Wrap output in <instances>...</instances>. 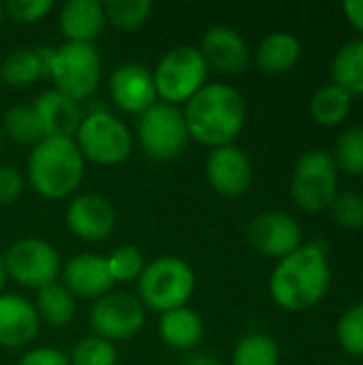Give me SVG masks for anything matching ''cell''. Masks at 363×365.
Returning <instances> with one entry per match:
<instances>
[{
    "mask_svg": "<svg viewBox=\"0 0 363 365\" xmlns=\"http://www.w3.org/2000/svg\"><path fill=\"white\" fill-rule=\"evenodd\" d=\"M0 21H2V4H0Z\"/></svg>",
    "mask_w": 363,
    "mask_h": 365,
    "instance_id": "42",
    "label": "cell"
},
{
    "mask_svg": "<svg viewBox=\"0 0 363 365\" xmlns=\"http://www.w3.org/2000/svg\"><path fill=\"white\" fill-rule=\"evenodd\" d=\"M51 9H53L51 0H9L6 2V11L11 13V17L24 24H34L43 19Z\"/></svg>",
    "mask_w": 363,
    "mask_h": 365,
    "instance_id": "35",
    "label": "cell"
},
{
    "mask_svg": "<svg viewBox=\"0 0 363 365\" xmlns=\"http://www.w3.org/2000/svg\"><path fill=\"white\" fill-rule=\"evenodd\" d=\"M182 113L188 137L210 148H223L231 145L244 128L246 103L235 88L208 83L186 101V109Z\"/></svg>",
    "mask_w": 363,
    "mask_h": 365,
    "instance_id": "1",
    "label": "cell"
},
{
    "mask_svg": "<svg viewBox=\"0 0 363 365\" xmlns=\"http://www.w3.org/2000/svg\"><path fill=\"white\" fill-rule=\"evenodd\" d=\"M71 365H116L118 351L109 340L103 338H83L77 342L71 355Z\"/></svg>",
    "mask_w": 363,
    "mask_h": 365,
    "instance_id": "33",
    "label": "cell"
},
{
    "mask_svg": "<svg viewBox=\"0 0 363 365\" xmlns=\"http://www.w3.org/2000/svg\"><path fill=\"white\" fill-rule=\"evenodd\" d=\"M53 47H21L11 51L0 68L4 83L13 88H26L41 77H49V60Z\"/></svg>",
    "mask_w": 363,
    "mask_h": 365,
    "instance_id": "21",
    "label": "cell"
},
{
    "mask_svg": "<svg viewBox=\"0 0 363 365\" xmlns=\"http://www.w3.org/2000/svg\"><path fill=\"white\" fill-rule=\"evenodd\" d=\"M107 265H109V272H111L113 282H131V280H137L141 276L143 267H145L143 255L135 246L116 248L107 257Z\"/></svg>",
    "mask_w": 363,
    "mask_h": 365,
    "instance_id": "34",
    "label": "cell"
},
{
    "mask_svg": "<svg viewBox=\"0 0 363 365\" xmlns=\"http://www.w3.org/2000/svg\"><path fill=\"white\" fill-rule=\"evenodd\" d=\"M36 308L17 295H0V346L21 349L39 334Z\"/></svg>",
    "mask_w": 363,
    "mask_h": 365,
    "instance_id": "18",
    "label": "cell"
},
{
    "mask_svg": "<svg viewBox=\"0 0 363 365\" xmlns=\"http://www.w3.org/2000/svg\"><path fill=\"white\" fill-rule=\"evenodd\" d=\"M139 141L143 152L154 160L175 158L188 141L184 113L175 105L154 103L148 111L141 113Z\"/></svg>",
    "mask_w": 363,
    "mask_h": 365,
    "instance_id": "9",
    "label": "cell"
},
{
    "mask_svg": "<svg viewBox=\"0 0 363 365\" xmlns=\"http://www.w3.org/2000/svg\"><path fill=\"white\" fill-rule=\"evenodd\" d=\"M201 56L208 62V66H214L216 71L225 75H240L246 71L250 53L248 45L242 38V34L227 26H214L203 34L201 41Z\"/></svg>",
    "mask_w": 363,
    "mask_h": 365,
    "instance_id": "15",
    "label": "cell"
},
{
    "mask_svg": "<svg viewBox=\"0 0 363 365\" xmlns=\"http://www.w3.org/2000/svg\"><path fill=\"white\" fill-rule=\"evenodd\" d=\"M49 77L58 92L79 103L90 98L101 81V56L92 43H73L56 47L49 60Z\"/></svg>",
    "mask_w": 363,
    "mask_h": 365,
    "instance_id": "5",
    "label": "cell"
},
{
    "mask_svg": "<svg viewBox=\"0 0 363 365\" xmlns=\"http://www.w3.org/2000/svg\"><path fill=\"white\" fill-rule=\"evenodd\" d=\"M4 280H6V272H4V263H2V257H0V295H2Z\"/></svg>",
    "mask_w": 363,
    "mask_h": 365,
    "instance_id": "40",
    "label": "cell"
},
{
    "mask_svg": "<svg viewBox=\"0 0 363 365\" xmlns=\"http://www.w3.org/2000/svg\"><path fill=\"white\" fill-rule=\"evenodd\" d=\"M62 287L79 297H105L113 289V278L105 257L77 255L62 269Z\"/></svg>",
    "mask_w": 363,
    "mask_h": 365,
    "instance_id": "17",
    "label": "cell"
},
{
    "mask_svg": "<svg viewBox=\"0 0 363 365\" xmlns=\"http://www.w3.org/2000/svg\"><path fill=\"white\" fill-rule=\"evenodd\" d=\"M154 86L156 94L169 103H186L190 101L208 79V62L203 60L201 51L190 45H180L169 49L156 71H154Z\"/></svg>",
    "mask_w": 363,
    "mask_h": 365,
    "instance_id": "6",
    "label": "cell"
},
{
    "mask_svg": "<svg viewBox=\"0 0 363 365\" xmlns=\"http://www.w3.org/2000/svg\"><path fill=\"white\" fill-rule=\"evenodd\" d=\"M329 214L334 222L342 229L357 231L363 229V197L357 192H338L329 203Z\"/></svg>",
    "mask_w": 363,
    "mask_h": 365,
    "instance_id": "32",
    "label": "cell"
},
{
    "mask_svg": "<svg viewBox=\"0 0 363 365\" xmlns=\"http://www.w3.org/2000/svg\"><path fill=\"white\" fill-rule=\"evenodd\" d=\"M312 118L323 126H336L351 113V96L336 83L323 86L315 92L310 101Z\"/></svg>",
    "mask_w": 363,
    "mask_h": 365,
    "instance_id": "26",
    "label": "cell"
},
{
    "mask_svg": "<svg viewBox=\"0 0 363 365\" xmlns=\"http://www.w3.org/2000/svg\"><path fill=\"white\" fill-rule=\"evenodd\" d=\"M195 291V272L180 257H158L139 276L141 304L154 312L184 308Z\"/></svg>",
    "mask_w": 363,
    "mask_h": 365,
    "instance_id": "4",
    "label": "cell"
},
{
    "mask_svg": "<svg viewBox=\"0 0 363 365\" xmlns=\"http://www.w3.org/2000/svg\"><path fill=\"white\" fill-rule=\"evenodd\" d=\"M302 56L300 41L289 32H272L257 47V64L265 73H287L291 71Z\"/></svg>",
    "mask_w": 363,
    "mask_h": 365,
    "instance_id": "22",
    "label": "cell"
},
{
    "mask_svg": "<svg viewBox=\"0 0 363 365\" xmlns=\"http://www.w3.org/2000/svg\"><path fill=\"white\" fill-rule=\"evenodd\" d=\"M332 77L351 98L363 94V38L349 41L340 47L332 62Z\"/></svg>",
    "mask_w": 363,
    "mask_h": 365,
    "instance_id": "24",
    "label": "cell"
},
{
    "mask_svg": "<svg viewBox=\"0 0 363 365\" xmlns=\"http://www.w3.org/2000/svg\"><path fill=\"white\" fill-rule=\"evenodd\" d=\"M109 94L126 113H143L156 103L154 77L141 64H120L109 77Z\"/></svg>",
    "mask_w": 363,
    "mask_h": 365,
    "instance_id": "13",
    "label": "cell"
},
{
    "mask_svg": "<svg viewBox=\"0 0 363 365\" xmlns=\"http://www.w3.org/2000/svg\"><path fill=\"white\" fill-rule=\"evenodd\" d=\"M0 148H2V128H0Z\"/></svg>",
    "mask_w": 363,
    "mask_h": 365,
    "instance_id": "41",
    "label": "cell"
},
{
    "mask_svg": "<svg viewBox=\"0 0 363 365\" xmlns=\"http://www.w3.org/2000/svg\"><path fill=\"white\" fill-rule=\"evenodd\" d=\"M105 19L120 30H137L145 24L152 2L150 0H107L103 4Z\"/></svg>",
    "mask_w": 363,
    "mask_h": 365,
    "instance_id": "29",
    "label": "cell"
},
{
    "mask_svg": "<svg viewBox=\"0 0 363 365\" xmlns=\"http://www.w3.org/2000/svg\"><path fill=\"white\" fill-rule=\"evenodd\" d=\"M203 336V323L190 308H175L160 317V338L167 346L190 351Z\"/></svg>",
    "mask_w": 363,
    "mask_h": 365,
    "instance_id": "23",
    "label": "cell"
},
{
    "mask_svg": "<svg viewBox=\"0 0 363 365\" xmlns=\"http://www.w3.org/2000/svg\"><path fill=\"white\" fill-rule=\"evenodd\" d=\"M278 344L265 334L244 336L233 351V365H278Z\"/></svg>",
    "mask_w": 363,
    "mask_h": 365,
    "instance_id": "28",
    "label": "cell"
},
{
    "mask_svg": "<svg viewBox=\"0 0 363 365\" xmlns=\"http://www.w3.org/2000/svg\"><path fill=\"white\" fill-rule=\"evenodd\" d=\"M205 173L212 188L225 197L244 195L252 182V165L248 156L233 143L212 150L205 163Z\"/></svg>",
    "mask_w": 363,
    "mask_h": 365,
    "instance_id": "14",
    "label": "cell"
},
{
    "mask_svg": "<svg viewBox=\"0 0 363 365\" xmlns=\"http://www.w3.org/2000/svg\"><path fill=\"white\" fill-rule=\"evenodd\" d=\"M184 365H220L214 357H210V355H193L188 361Z\"/></svg>",
    "mask_w": 363,
    "mask_h": 365,
    "instance_id": "39",
    "label": "cell"
},
{
    "mask_svg": "<svg viewBox=\"0 0 363 365\" xmlns=\"http://www.w3.org/2000/svg\"><path fill=\"white\" fill-rule=\"evenodd\" d=\"M105 26L103 2L68 0L60 11V30L73 43H92Z\"/></svg>",
    "mask_w": 363,
    "mask_h": 365,
    "instance_id": "20",
    "label": "cell"
},
{
    "mask_svg": "<svg viewBox=\"0 0 363 365\" xmlns=\"http://www.w3.org/2000/svg\"><path fill=\"white\" fill-rule=\"evenodd\" d=\"M336 188L338 167L329 152L312 150L297 160L291 182V195L304 212L317 214L327 210L332 199L338 195Z\"/></svg>",
    "mask_w": 363,
    "mask_h": 365,
    "instance_id": "7",
    "label": "cell"
},
{
    "mask_svg": "<svg viewBox=\"0 0 363 365\" xmlns=\"http://www.w3.org/2000/svg\"><path fill=\"white\" fill-rule=\"evenodd\" d=\"M336 336L340 346L355 357H363V302L351 306L338 321Z\"/></svg>",
    "mask_w": 363,
    "mask_h": 365,
    "instance_id": "31",
    "label": "cell"
},
{
    "mask_svg": "<svg viewBox=\"0 0 363 365\" xmlns=\"http://www.w3.org/2000/svg\"><path fill=\"white\" fill-rule=\"evenodd\" d=\"M2 128H4V135L11 137L19 145H36L41 139H45L39 126V120L34 115V109L26 105L9 107L2 118Z\"/></svg>",
    "mask_w": 363,
    "mask_h": 365,
    "instance_id": "27",
    "label": "cell"
},
{
    "mask_svg": "<svg viewBox=\"0 0 363 365\" xmlns=\"http://www.w3.org/2000/svg\"><path fill=\"white\" fill-rule=\"evenodd\" d=\"M17 365H71V361L64 353L43 346V349H34V351L26 353Z\"/></svg>",
    "mask_w": 363,
    "mask_h": 365,
    "instance_id": "37",
    "label": "cell"
},
{
    "mask_svg": "<svg viewBox=\"0 0 363 365\" xmlns=\"http://www.w3.org/2000/svg\"><path fill=\"white\" fill-rule=\"evenodd\" d=\"M246 237L257 252L276 259H285L302 246L300 225L282 212H265L255 216L246 229Z\"/></svg>",
    "mask_w": 363,
    "mask_h": 365,
    "instance_id": "12",
    "label": "cell"
},
{
    "mask_svg": "<svg viewBox=\"0 0 363 365\" xmlns=\"http://www.w3.org/2000/svg\"><path fill=\"white\" fill-rule=\"evenodd\" d=\"M34 115L43 130V137H66L77 133L81 124V111L75 101L58 90H47L34 98Z\"/></svg>",
    "mask_w": 363,
    "mask_h": 365,
    "instance_id": "19",
    "label": "cell"
},
{
    "mask_svg": "<svg viewBox=\"0 0 363 365\" xmlns=\"http://www.w3.org/2000/svg\"><path fill=\"white\" fill-rule=\"evenodd\" d=\"M329 282L327 257L321 246L310 244L280 259L270 278V293L282 310L304 312L325 297Z\"/></svg>",
    "mask_w": 363,
    "mask_h": 365,
    "instance_id": "2",
    "label": "cell"
},
{
    "mask_svg": "<svg viewBox=\"0 0 363 365\" xmlns=\"http://www.w3.org/2000/svg\"><path fill=\"white\" fill-rule=\"evenodd\" d=\"M342 9H344L349 24L363 32V0H347Z\"/></svg>",
    "mask_w": 363,
    "mask_h": 365,
    "instance_id": "38",
    "label": "cell"
},
{
    "mask_svg": "<svg viewBox=\"0 0 363 365\" xmlns=\"http://www.w3.org/2000/svg\"><path fill=\"white\" fill-rule=\"evenodd\" d=\"M2 263H4V272L15 282L34 289L56 282V276L60 274L58 250L36 237H26L15 242L6 250Z\"/></svg>",
    "mask_w": 363,
    "mask_h": 365,
    "instance_id": "10",
    "label": "cell"
},
{
    "mask_svg": "<svg viewBox=\"0 0 363 365\" xmlns=\"http://www.w3.org/2000/svg\"><path fill=\"white\" fill-rule=\"evenodd\" d=\"M28 178L45 199H64L77 190L83 178V156L73 139L45 137L28 158Z\"/></svg>",
    "mask_w": 363,
    "mask_h": 365,
    "instance_id": "3",
    "label": "cell"
},
{
    "mask_svg": "<svg viewBox=\"0 0 363 365\" xmlns=\"http://www.w3.org/2000/svg\"><path fill=\"white\" fill-rule=\"evenodd\" d=\"M66 225L77 237L86 242H98L111 233L116 225V212L101 195H79L66 210Z\"/></svg>",
    "mask_w": 363,
    "mask_h": 365,
    "instance_id": "16",
    "label": "cell"
},
{
    "mask_svg": "<svg viewBox=\"0 0 363 365\" xmlns=\"http://www.w3.org/2000/svg\"><path fill=\"white\" fill-rule=\"evenodd\" d=\"M77 148L83 158L96 165H120L131 156L133 139L118 118L107 111H92L81 118Z\"/></svg>",
    "mask_w": 363,
    "mask_h": 365,
    "instance_id": "8",
    "label": "cell"
},
{
    "mask_svg": "<svg viewBox=\"0 0 363 365\" xmlns=\"http://www.w3.org/2000/svg\"><path fill=\"white\" fill-rule=\"evenodd\" d=\"M36 314L51 327H64L75 317L73 295L58 282H49L36 293Z\"/></svg>",
    "mask_w": 363,
    "mask_h": 365,
    "instance_id": "25",
    "label": "cell"
},
{
    "mask_svg": "<svg viewBox=\"0 0 363 365\" xmlns=\"http://www.w3.org/2000/svg\"><path fill=\"white\" fill-rule=\"evenodd\" d=\"M143 304L131 293H107L90 312L92 329L103 340H128L143 327Z\"/></svg>",
    "mask_w": 363,
    "mask_h": 365,
    "instance_id": "11",
    "label": "cell"
},
{
    "mask_svg": "<svg viewBox=\"0 0 363 365\" xmlns=\"http://www.w3.org/2000/svg\"><path fill=\"white\" fill-rule=\"evenodd\" d=\"M334 163L349 175H363V128L355 126L344 130L334 150Z\"/></svg>",
    "mask_w": 363,
    "mask_h": 365,
    "instance_id": "30",
    "label": "cell"
},
{
    "mask_svg": "<svg viewBox=\"0 0 363 365\" xmlns=\"http://www.w3.org/2000/svg\"><path fill=\"white\" fill-rule=\"evenodd\" d=\"M24 190V180L17 169L9 165H0V205H9L19 199Z\"/></svg>",
    "mask_w": 363,
    "mask_h": 365,
    "instance_id": "36",
    "label": "cell"
}]
</instances>
